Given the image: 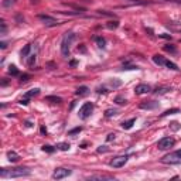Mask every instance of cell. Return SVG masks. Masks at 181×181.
<instances>
[{
	"label": "cell",
	"mask_w": 181,
	"mask_h": 181,
	"mask_svg": "<svg viewBox=\"0 0 181 181\" xmlns=\"http://www.w3.org/2000/svg\"><path fill=\"white\" fill-rule=\"evenodd\" d=\"M30 170L27 167H16V168H1L0 170V177L3 178H17V177H26V175H30Z\"/></svg>",
	"instance_id": "1"
},
{
	"label": "cell",
	"mask_w": 181,
	"mask_h": 181,
	"mask_svg": "<svg viewBox=\"0 0 181 181\" xmlns=\"http://www.w3.org/2000/svg\"><path fill=\"white\" fill-rule=\"evenodd\" d=\"M74 40H75V34L74 33H65L64 38L61 41V54H62V57H68L70 55L71 44Z\"/></svg>",
	"instance_id": "2"
},
{
	"label": "cell",
	"mask_w": 181,
	"mask_h": 181,
	"mask_svg": "<svg viewBox=\"0 0 181 181\" xmlns=\"http://www.w3.org/2000/svg\"><path fill=\"white\" fill-rule=\"evenodd\" d=\"M161 163H164V164H178V163H181V149L166 154L161 159Z\"/></svg>",
	"instance_id": "3"
},
{
	"label": "cell",
	"mask_w": 181,
	"mask_h": 181,
	"mask_svg": "<svg viewBox=\"0 0 181 181\" xmlns=\"http://www.w3.org/2000/svg\"><path fill=\"white\" fill-rule=\"evenodd\" d=\"M92 112H93V104L92 102H86V104H84L81 106V109L78 112V116L81 117L82 120H85V119H88L92 115Z\"/></svg>",
	"instance_id": "4"
},
{
	"label": "cell",
	"mask_w": 181,
	"mask_h": 181,
	"mask_svg": "<svg viewBox=\"0 0 181 181\" xmlns=\"http://www.w3.org/2000/svg\"><path fill=\"white\" fill-rule=\"evenodd\" d=\"M175 144V140L173 137H163L161 140H159L157 143V149L159 150H168L170 147H173Z\"/></svg>",
	"instance_id": "5"
},
{
	"label": "cell",
	"mask_w": 181,
	"mask_h": 181,
	"mask_svg": "<svg viewBox=\"0 0 181 181\" xmlns=\"http://www.w3.org/2000/svg\"><path fill=\"white\" fill-rule=\"evenodd\" d=\"M71 170L70 168H64V167H58L55 168V171L52 173V178L54 180H62L65 177H68V175H71Z\"/></svg>",
	"instance_id": "6"
},
{
	"label": "cell",
	"mask_w": 181,
	"mask_h": 181,
	"mask_svg": "<svg viewBox=\"0 0 181 181\" xmlns=\"http://www.w3.org/2000/svg\"><path fill=\"white\" fill-rule=\"evenodd\" d=\"M127 160H129V157H127V156H116L115 159H112V160H110V167L120 168L127 163Z\"/></svg>",
	"instance_id": "7"
},
{
	"label": "cell",
	"mask_w": 181,
	"mask_h": 181,
	"mask_svg": "<svg viewBox=\"0 0 181 181\" xmlns=\"http://www.w3.org/2000/svg\"><path fill=\"white\" fill-rule=\"evenodd\" d=\"M38 93H40V89H38V88L30 89L28 92H26V93H24V96L20 99V104H21V105H27L28 102H30V99H31L33 96H37Z\"/></svg>",
	"instance_id": "8"
},
{
	"label": "cell",
	"mask_w": 181,
	"mask_h": 181,
	"mask_svg": "<svg viewBox=\"0 0 181 181\" xmlns=\"http://www.w3.org/2000/svg\"><path fill=\"white\" fill-rule=\"evenodd\" d=\"M38 19L44 23L45 26H48V27H52V26H57V24H58L57 19H54V17L48 16V14H38Z\"/></svg>",
	"instance_id": "9"
},
{
	"label": "cell",
	"mask_w": 181,
	"mask_h": 181,
	"mask_svg": "<svg viewBox=\"0 0 181 181\" xmlns=\"http://www.w3.org/2000/svg\"><path fill=\"white\" fill-rule=\"evenodd\" d=\"M150 90H151V86L147 84H140V85H137L135 88V92H136V95H143V93H149Z\"/></svg>",
	"instance_id": "10"
},
{
	"label": "cell",
	"mask_w": 181,
	"mask_h": 181,
	"mask_svg": "<svg viewBox=\"0 0 181 181\" xmlns=\"http://www.w3.org/2000/svg\"><path fill=\"white\" fill-rule=\"evenodd\" d=\"M157 106H159L157 102L150 101V102H143V104H140V109H156Z\"/></svg>",
	"instance_id": "11"
},
{
	"label": "cell",
	"mask_w": 181,
	"mask_h": 181,
	"mask_svg": "<svg viewBox=\"0 0 181 181\" xmlns=\"http://www.w3.org/2000/svg\"><path fill=\"white\" fill-rule=\"evenodd\" d=\"M19 159H20V156L16 153V151H7V160L10 163H16V161H19Z\"/></svg>",
	"instance_id": "12"
},
{
	"label": "cell",
	"mask_w": 181,
	"mask_h": 181,
	"mask_svg": "<svg viewBox=\"0 0 181 181\" xmlns=\"http://www.w3.org/2000/svg\"><path fill=\"white\" fill-rule=\"evenodd\" d=\"M30 50H31V44L24 45V48H23V50H21V52H20L21 58H27V55H28V52H30Z\"/></svg>",
	"instance_id": "13"
},
{
	"label": "cell",
	"mask_w": 181,
	"mask_h": 181,
	"mask_svg": "<svg viewBox=\"0 0 181 181\" xmlns=\"http://www.w3.org/2000/svg\"><path fill=\"white\" fill-rule=\"evenodd\" d=\"M153 61H154V64H157V65H164V62H166L164 57L159 55V54H156L154 57H153Z\"/></svg>",
	"instance_id": "14"
},
{
	"label": "cell",
	"mask_w": 181,
	"mask_h": 181,
	"mask_svg": "<svg viewBox=\"0 0 181 181\" xmlns=\"http://www.w3.org/2000/svg\"><path fill=\"white\" fill-rule=\"evenodd\" d=\"M45 101L52 102V104H61V102H62V99H61L59 96H52V95H50V96H45Z\"/></svg>",
	"instance_id": "15"
},
{
	"label": "cell",
	"mask_w": 181,
	"mask_h": 181,
	"mask_svg": "<svg viewBox=\"0 0 181 181\" xmlns=\"http://www.w3.org/2000/svg\"><path fill=\"white\" fill-rule=\"evenodd\" d=\"M135 122H136V119H130V120H126V122L122 123V127H123V129H126V130H129V129H132V126L135 125Z\"/></svg>",
	"instance_id": "16"
},
{
	"label": "cell",
	"mask_w": 181,
	"mask_h": 181,
	"mask_svg": "<svg viewBox=\"0 0 181 181\" xmlns=\"http://www.w3.org/2000/svg\"><path fill=\"white\" fill-rule=\"evenodd\" d=\"M89 180H113L112 175H90Z\"/></svg>",
	"instance_id": "17"
},
{
	"label": "cell",
	"mask_w": 181,
	"mask_h": 181,
	"mask_svg": "<svg viewBox=\"0 0 181 181\" xmlns=\"http://www.w3.org/2000/svg\"><path fill=\"white\" fill-rule=\"evenodd\" d=\"M88 90H89V89H88V86H79L75 93H77V95H79V96H84V95H86V93H88Z\"/></svg>",
	"instance_id": "18"
},
{
	"label": "cell",
	"mask_w": 181,
	"mask_h": 181,
	"mask_svg": "<svg viewBox=\"0 0 181 181\" xmlns=\"http://www.w3.org/2000/svg\"><path fill=\"white\" fill-rule=\"evenodd\" d=\"M70 147H71V144H70V143H58V144H57V149L62 150V151H68Z\"/></svg>",
	"instance_id": "19"
},
{
	"label": "cell",
	"mask_w": 181,
	"mask_h": 181,
	"mask_svg": "<svg viewBox=\"0 0 181 181\" xmlns=\"http://www.w3.org/2000/svg\"><path fill=\"white\" fill-rule=\"evenodd\" d=\"M164 67H167L168 70H173V71H178V67H177L174 62H171V61H167V59H166V62H164Z\"/></svg>",
	"instance_id": "20"
},
{
	"label": "cell",
	"mask_w": 181,
	"mask_h": 181,
	"mask_svg": "<svg viewBox=\"0 0 181 181\" xmlns=\"http://www.w3.org/2000/svg\"><path fill=\"white\" fill-rule=\"evenodd\" d=\"M95 41H96V44L99 48H105V44H106V41H105L104 37H95Z\"/></svg>",
	"instance_id": "21"
},
{
	"label": "cell",
	"mask_w": 181,
	"mask_h": 181,
	"mask_svg": "<svg viewBox=\"0 0 181 181\" xmlns=\"http://www.w3.org/2000/svg\"><path fill=\"white\" fill-rule=\"evenodd\" d=\"M164 51H167V52H171V54H177V48H175L174 45H171V44H167V45H164Z\"/></svg>",
	"instance_id": "22"
},
{
	"label": "cell",
	"mask_w": 181,
	"mask_h": 181,
	"mask_svg": "<svg viewBox=\"0 0 181 181\" xmlns=\"http://www.w3.org/2000/svg\"><path fill=\"white\" fill-rule=\"evenodd\" d=\"M106 27H108L109 30H115V28L119 27V21H116V20H115V21H109V23L106 24Z\"/></svg>",
	"instance_id": "23"
},
{
	"label": "cell",
	"mask_w": 181,
	"mask_h": 181,
	"mask_svg": "<svg viewBox=\"0 0 181 181\" xmlns=\"http://www.w3.org/2000/svg\"><path fill=\"white\" fill-rule=\"evenodd\" d=\"M168 90H170V88H157L154 90V93L156 95H164V93H167Z\"/></svg>",
	"instance_id": "24"
},
{
	"label": "cell",
	"mask_w": 181,
	"mask_h": 181,
	"mask_svg": "<svg viewBox=\"0 0 181 181\" xmlns=\"http://www.w3.org/2000/svg\"><path fill=\"white\" fill-rule=\"evenodd\" d=\"M175 113H180V109H168L163 113L161 116H168V115H175Z\"/></svg>",
	"instance_id": "25"
},
{
	"label": "cell",
	"mask_w": 181,
	"mask_h": 181,
	"mask_svg": "<svg viewBox=\"0 0 181 181\" xmlns=\"http://www.w3.org/2000/svg\"><path fill=\"white\" fill-rule=\"evenodd\" d=\"M9 74H10V75H19L17 67H16V65H10V67H9Z\"/></svg>",
	"instance_id": "26"
},
{
	"label": "cell",
	"mask_w": 181,
	"mask_h": 181,
	"mask_svg": "<svg viewBox=\"0 0 181 181\" xmlns=\"http://www.w3.org/2000/svg\"><path fill=\"white\" fill-rule=\"evenodd\" d=\"M109 85L110 86H113V88H117V86H120V85H122V82H120V81H117L116 78H113L112 81H109Z\"/></svg>",
	"instance_id": "27"
},
{
	"label": "cell",
	"mask_w": 181,
	"mask_h": 181,
	"mask_svg": "<svg viewBox=\"0 0 181 181\" xmlns=\"http://www.w3.org/2000/svg\"><path fill=\"white\" fill-rule=\"evenodd\" d=\"M129 3H135V4H149L147 0H126Z\"/></svg>",
	"instance_id": "28"
},
{
	"label": "cell",
	"mask_w": 181,
	"mask_h": 181,
	"mask_svg": "<svg viewBox=\"0 0 181 181\" xmlns=\"http://www.w3.org/2000/svg\"><path fill=\"white\" fill-rule=\"evenodd\" d=\"M54 147L52 146H50V144H47V146H43V151H45V153H54Z\"/></svg>",
	"instance_id": "29"
},
{
	"label": "cell",
	"mask_w": 181,
	"mask_h": 181,
	"mask_svg": "<svg viewBox=\"0 0 181 181\" xmlns=\"http://www.w3.org/2000/svg\"><path fill=\"white\" fill-rule=\"evenodd\" d=\"M116 113H117V112L115 109H108L106 112H105V116H106V117H110V116H115Z\"/></svg>",
	"instance_id": "30"
},
{
	"label": "cell",
	"mask_w": 181,
	"mask_h": 181,
	"mask_svg": "<svg viewBox=\"0 0 181 181\" xmlns=\"http://www.w3.org/2000/svg\"><path fill=\"white\" fill-rule=\"evenodd\" d=\"M115 102H116L117 105H125L127 101L125 99V98H122V96H116V99H115Z\"/></svg>",
	"instance_id": "31"
},
{
	"label": "cell",
	"mask_w": 181,
	"mask_h": 181,
	"mask_svg": "<svg viewBox=\"0 0 181 181\" xmlns=\"http://www.w3.org/2000/svg\"><path fill=\"white\" fill-rule=\"evenodd\" d=\"M79 132H82V127H75V129H72L68 132V135L70 136H74V135H78Z\"/></svg>",
	"instance_id": "32"
},
{
	"label": "cell",
	"mask_w": 181,
	"mask_h": 181,
	"mask_svg": "<svg viewBox=\"0 0 181 181\" xmlns=\"http://www.w3.org/2000/svg\"><path fill=\"white\" fill-rule=\"evenodd\" d=\"M170 127L175 132V130L180 129V123H178V122H171V123H170Z\"/></svg>",
	"instance_id": "33"
},
{
	"label": "cell",
	"mask_w": 181,
	"mask_h": 181,
	"mask_svg": "<svg viewBox=\"0 0 181 181\" xmlns=\"http://www.w3.org/2000/svg\"><path fill=\"white\" fill-rule=\"evenodd\" d=\"M28 79H30V75H28V74H24V75H21V77H20V82L23 84V82H27Z\"/></svg>",
	"instance_id": "34"
},
{
	"label": "cell",
	"mask_w": 181,
	"mask_h": 181,
	"mask_svg": "<svg viewBox=\"0 0 181 181\" xmlns=\"http://www.w3.org/2000/svg\"><path fill=\"white\" fill-rule=\"evenodd\" d=\"M0 24H1V31H0V34H6V23H4V20H1V23H0Z\"/></svg>",
	"instance_id": "35"
},
{
	"label": "cell",
	"mask_w": 181,
	"mask_h": 181,
	"mask_svg": "<svg viewBox=\"0 0 181 181\" xmlns=\"http://www.w3.org/2000/svg\"><path fill=\"white\" fill-rule=\"evenodd\" d=\"M122 70L123 71H125V70H137V67H135V65H123Z\"/></svg>",
	"instance_id": "36"
},
{
	"label": "cell",
	"mask_w": 181,
	"mask_h": 181,
	"mask_svg": "<svg viewBox=\"0 0 181 181\" xmlns=\"http://www.w3.org/2000/svg\"><path fill=\"white\" fill-rule=\"evenodd\" d=\"M106 140H108V142H112V140H115V133H110V135H108Z\"/></svg>",
	"instance_id": "37"
},
{
	"label": "cell",
	"mask_w": 181,
	"mask_h": 181,
	"mask_svg": "<svg viewBox=\"0 0 181 181\" xmlns=\"http://www.w3.org/2000/svg\"><path fill=\"white\" fill-rule=\"evenodd\" d=\"M35 62V55H31V58H30V61H28V65H33Z\"/></svg>",
	"instance_id": "38"
},
{
	"label": "cell",
	"mask_w": 181,
	"mask_h": 181,
	"mask_svg": "<svg viewBox=\"0 0 181 181\" xmlns=\"http://www.w3.org/2000/svg\"><path fill=\"white\" fill-rule=\"evenodd\" d=\"M102 151H108V149H106L105 146H101V147L98 149V153H102Z\"/></svg>",
	"instance_id": "39"
},
{
	"label": "cell",
	"mask_w": 181,
	"mask_h": 181,
	"mask_svg": "<svg viewBox=\"0 0 181 181\" xmlns=\"http://www.w3.org/2000/svg\"><path fill=\"white\" fill-rule=\"evenodd\" d=\"M0 48H1V50H4V48H7V43H4V41H1V43H0Z\"/></svg>",
	"instance_id": "40"
},
{
	"label": "cell",
	"mask_w": 181,
	"mask_h": 181,
	"mask_svg": "<svg viewBox=\"0 0 181 181\" xmlns=\"http://www.w3.org/2000/svg\"><path fill=\"white\" fill-rule=\"evenodd\" d=\"M164 1H173V3H180L181 4V0H164Z\"/></svg>",
	"instance_id": "41"
},
{
	"label": "cell",
	"mask_w": 181,
	"mask_h": 181,
	"mask_svg": "<svg viewBox=\"0 0 181 181\" xmlns=\"http://www.w3.org/2000/svg\"><path fill=\"white\" fill-rule=\"evenodd\" d=\"M41 133H44V135H47V129H45L44 126H41Z\"/></svg>",
	"instance_id": "42"
},
{
	"label": "cell",
	"mask_w": 181,
	"mask_h": 181,
	"mask_svg": "<svg viewBox=\"0 0 181 181\" xmlns=\"http://www.w3.org/2000/svg\"><path fill=\"white\" fill-rule=\"evenodd\" d=\"M26 126H27V127H31L33 125H31V123H30V122H26Z\"/></svg>",
	"instance_id": "43"
},
{
	"label": "cell",
	"mask_w": 181,
	"mask_h": 181,
	"mask_svg": "<svg viewBox=\"0 0 181 181\" xmlns=\"http://www.w3.org/2000/svg\"><path fill=\"white\" fill-rule=\"evenodd\" d=\"M37 1H38V0H31V3H34V4H35Z\"/></svg>",
	"instance_id": "44"
}]
</instances>
